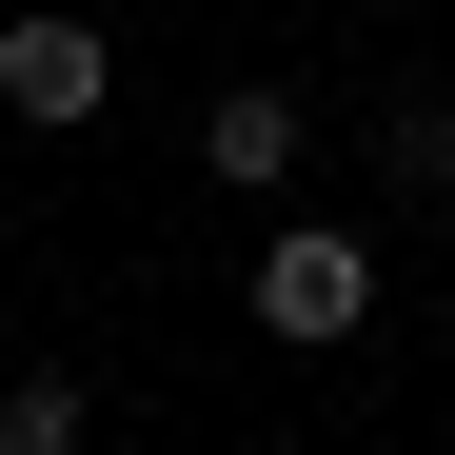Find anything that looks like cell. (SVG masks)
<instances>
[{
	"label": "cell",
	"mask_w": 455,
	"mask_h": 455,
	"mask_svg": "<svg viewBox=\"0 0 455 455\" xmlns=\"http://www.w3.org/2000/svg\"><path fill=\"white\" fill-rule=\"evenodd\" d=\"M238 297H258V337H297V356H317V337H356V317H376V258L297 218V238H258V277H238Z\"/></svg>",
	"instance_id": "cell-1"
},
{
	"label": "cell",
	"mask_w": 455,
	"mask_h": 455,
	"mask_svg": "<svg viewBox=\"0 0 455 455\" xmlns=\"http://www.w3.org/2000/svg\"><path fill=\"white\" fill-rule=\"evenodd\" d=\"M100 20H0V119H100Z\"/></svg>",
	"instance_id": "cell-2"
},
{
	"label": "cell",
	"mask_w": 455,
	"mask_h": 455,
	"mask_svg": "<svg viewBox=\"0 0 455 455\" xmlns=\"http://www.w3.org/2000/svg\"><path fill=\"white\" fill-rule=\"evenodd\" d=\"M297 139H317V119H297L277 80H238V100H198V159H218V179H258V198L297 179Z\"/></svg>",
	"instance_id": "cell-3"
},
{
	"label": "cell",
	"mask_w": 455,
	"mask_h": 455,
	"mask_svg": "<svg viewBox=\"0 0 455 455\" xmlns=\"http://www.w3.org/2000/svg\"><path fill=\"white\" fill-rule=\"evenodd\" d=\"M0 455H100V416H80V376H20V396H0Z\"/></svg>",
	"instance_id": "cell-4"
},
{
	"label": "cell",
	"mask_w": 455,
	"mask_h": 455,
	"mask_svg": "<svg viewBox=\"0 0 455 455\" xmlns=\"http://www.w3.org/2000/svg\"><path fill=\"white\" fill-rule=\"evenodd\" d=\"M376 159H396V179L435 198V179H455V100H396V119H376Z\"/></svg>",
	"instance_id": "cell-5"
}]
</instances>
